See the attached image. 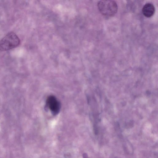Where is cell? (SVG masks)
<instances>
[{"instance_id":"cell-1","label":"cell","mask_w":158,"mask_h":158,"mask_svg":"<svg viewBox=\"0 0 158 158\" xmlns=\"http://www.w3.org/2000/svg\"><path fill=\"white\" fill-rule=\"evenodd\" d=\"M97 6L100 13L106 16H113L117 12V4L113 0H101Z\"/></svg>"},{"instance_id":"cell-4","label":"cell","mask_w":158,"mask_h":158,"mask_svg":"<svg viewBox=\"0 0 158 158\" xmlns=\"http://www.w3.org/2000/svg\"><path fill=\"white\" fill-rule=\"evenodd\" d=\"M155 9L154 5L151 3L146 4L143 7L142 12L143 15L147 18H150L154 14Z\"/></svg>"},{"instance_id":"cell-3","label":"cell","mask_w":158,"mask_h":158,"mask_svg":"<svg viewBox=\"0 0 158 158\" xmlns=\"http://www.w3.org/2000/svg\"><path fill=\"white\" fill-rule=\"evenodd\" d=\"M46 105L52 114L54 115H57L60 111V102L53 95H50L48 97L46 100Z\"/></svg>"},{"instance_id":"cell-2","label":"cell","mask_w":158,"mask_h":158,"mask_svg":"<svg viewBox=\"0 0 158 158\" xmlns=\"http://www.w3.org/2000/svg\"><path fill=\"white\" fill-rule=\"evenodd\" d=\"M20 44V40L13 32L7 34L0 41V50L6 51L15 48Z\"/></svg>"}]
</instances>
